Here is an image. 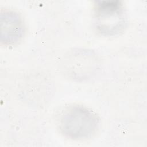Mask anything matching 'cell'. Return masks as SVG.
Instances as JSON below:
<instances>
[{
	"mask_svg": "<svg viewBox=\"0 0 147 147\" xmlns=\"http://www.w3.org/2000/svg\"><path fill=\"white\" fill-rule=\"evenodd\" d=\"M99 119L91 110L82 106H74L65 110L60 121L62 133L73 139L91 137L99 127Z\"/></svg>",
	"mask_w": 147,
	"mask_h": 147,
	"instance_id": "obj_1",
	"label": "cell"
},
{
	"mask_svg": "<svg viewBox=\"0 0 147 147\" xmlns=\"http://www.w3.org/2000/svg\"><path fill=\"white\" fill-rule=\"evenodd\" d=\"M1 41L5 44L17 42L24 33L22 20L13 11L5 10L1 13Z\"/></svg>",
	"mask_w": 147,
	"mask_h": 147,
	"instance_id": "obj_3",
	"label": "cell"
},
{
	"mask_svg": "<svg viewBox=\"0 0 147 147\" xmlns=\"http://www.w3.org/2000/svg\"><path fill=\"white\" fill-rule=\"evenodd\" d=\"M95 24L98 30L106 35L121 32L126 24V15L119 1H101L95 7Z\"/></svg>",
	"mask_w": 147,
	"mask_h": 147,
	"instance_id": "obj_2",
	"label": "cell"
}]
</instances>
